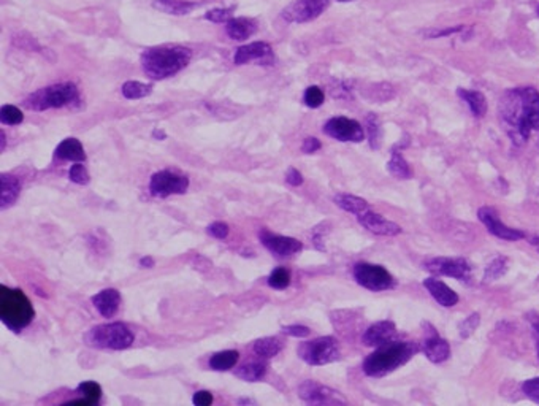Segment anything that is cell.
I'll return each instance as SVG.
<instances>
[{
  "instance_id": "cell-31",
  "label": "cell",
  "mask_w": 539,
  "mask_h": 406,
  "mask_svg": "<svg viewBox=\"0 0 539 406\" xmlns=\"http://www.w3.org/2000/svg\"><path fill=\"white\" fill-rule=\"evenodd\" d=\"M387 167H389V172L392 173L395 178L408 179L409 177H411V170H409L408 162L405 161L403 156H401L397 149L392 152V157H391L389 164H387Z\"/></svg>"
},
{
  "instance_id": "cell-26",
  "label": "cell",
  "mask_w": 539,
  "mask_h": 406,
  "mask_svg": "<svg viewBox=\"0 0 539 406\" xmlns=\"http://www.w3.org/2000/svg\"><path fill=\"white\" fill-rule=\"evenodd\" d=\"M153 6L168 14H188L197 9L198 4L188 2V0H154Z\"/></svg>"
},
{
  "instance_id": "cell-48",
  "label": "cell",
  "mask_w": 539,
  "mask_h": 406,
  "mask_svg": "<svg viewBox=\"0 0 539 406\" xmlns=\"http://www.w3.org/2000/svg\"><path fill=\"white\" fill-rule=\"evenodd\" d=\"M286 181L289 183L291 186H301L303 184V177H301V173L296 169H289L287 170V175H286Z\"/></svg>"
},
{
  "instance_id": "cell-15",
  "label": "cell",
  "mask_w": 539,
  "mask_h": 406,
  "mask_svg": "<svg viewBox=\"0 0 539 406\" xmlns=\"http://www.w3.org/2000/svg\"><path fill=\"white\" fill-rule=\"evenodd\" d=\"M258 237H261V242L265 248L278 257H289L303 249V244L296 238L271 234L268 230H262Z\"/></svg>"
},
{
  "instance_id": "cell-39",
  "label": "cell",
  "mask_w": 539,
  "mask_h": 406,
  "mask_svg": "<svg viewBox=\"0 0 539 406\" xmlns=\"http://www.w3.org/2000/svg\"><path fill=\"white\" fill-rule=\"evenodd\" d=\"M366 127H368V135H370V144L371 148H378L379 147V137H381V129H379V121L375 114H370L366 118Z\"/></svg>"
},
{
  "instance_id": "cell-36",
  "label": "cell",
  "mask_w": 539,
  "mask_h": 406,
  "mask_svg": "<svg viewBox=\"0 0 539 406\" xmlns=\"http://www.w3.org/2000/svg\"><path fill=\"white\" fill-rule=\"evenodd\" d=\"M479 324H480V316L478 313L470 315L468 317L465 319V321H462V322H460V325H458L460 337H462V338L471 337L473 333L476 332V329L479 327Z\"/></svg>"
},
{
  "instance_id": "cell-8",
  "label": "cell",
  "mask_w": 539,
  "mask_h": 406,
  "mask_svg": "<svg viewBox=\"0 0 539 406\" xmlns=\"http://www.w3.org/2000/svg\"><path fill=\"white\" fill-rule=\"evenodd\" d=\"M354 278L358 284L371 292H383L395 284L393 277L384 267L366 262H361L354 267Z\"/></svg>"
},
{
  "instance_id": "cell-42",
  "label": "cell",
  "mask_w": 539,
  "mask_h": 406,
  "mask_svg": "<svg viewBox=\"0 0 539 406\" xmlns=\"http://www.w3.org/2000/svg\"><path fill=\"white\" fill-rule=\"evenodd\" d=\"M233 9H214L205 14V19L211 23H228L232 19Z\"/></svg>"
},
{
  "instance_id": "cell-22",
  "label": "cell",
  "mask_w": 539,
  "mask_h": 406,
  "mask_svg": "<svg viewBox=\"0 0 539 406\" xmlns=\"http://www.w3.org/2000/svg\"><path fill=\"white\" fill-rule=\"evenodd\" d=\"M226 32L232 40H246L251 35H254L257 31V26L253 19L248 18H232L226 23Z\"/></svg>"
},
{
  "instance_id": "cell-47",
  "label": "cell",
  "mask_w": 539,
  "mask_h": 406,
  "mask_svg": "<svg viewBox=\"0 0 539 406\" xmlns=\"http://www.w3.org/2000/svg\"><path fill=\"white\" fill-rule=\"evenodd\" d=\"M321 147L322 144L318 139H314V137H308V139H305L303 144H301V151L306 152V154H313V152L321 149Z\"/></svg>"
},
{
  "instance_id": "cell-55",
  "label": "cell",
  "mask_w": 539,
  "mask_h": 406,
  "mask_svg": "<svg viewBox=\"0 0 539 406\" xmlns=\"http://www.w3.org/2000/svg\"><path fill=\"white\" fill-rule=\"evenodd\" d=\"M538 14H539V6H538Z\"/></svg>"
},
{
  "instance_id": "cell-27",
  "label": "cell",
  "mask_w": 539,
  "mask_h": 406,
  "mask_svg": "<svg viewBox=\"0 0 539 406\" xmlns=\"http://www.w3.org/2000/svg\"><path fill=\"white\" fill-rule=\"evenodd\" d=\"M457 94L466 102V105L470 107V110L473 112L474 116H478V118H483V116L487 113V100H485L483 92L458 89Z\"/></svg>"
},
{
  "instance_id": "cell-30",
  "label": "cell",
  "mask_w": 539,
  "mask_h": 406,
  "mask_svg": "<svg viewBox=\"0 0 539 406\" xmlns=\"http://www.w3.org/2000/svg\"><path fill=\"white\" fill-rule=\"evenodd\" d=\"M265 375H267V365L262 364V362H253V364L241 365L235 370L236 378L248 382L261 381Z\"/></svg>"
},
{
  "instance_id": "cell-33",
  "label": "cell",
  "mask_w": 539,
  "mask_h": 406,
  "mask_svg": "<svg viewBox=\"0 0 539 406\" xmlns=\"http://www.w3.org/2000/svg\"><path fill=\"white\" fill-rule=\"evenodd\" d=\"M506 272H508V259L503 257V256L495 257L492 262L487 265L484 278H485V281L500 279L503 274H506Z\"/></svg>"
},
{
  "instance_id": "cell-50",
  "label": "cell",
  "mask_w": 539,
  "mask_h": 406,
  "mask_svg": "<svg viewBox=\"0 0 539 406\" xmlns=\"http://www.w3.org/2000/svg\"><path fill=\"white\" fill-rule=\"evenodd\" d=\"M528 321L531 324V327H533V333L536 337V346H538V357H539V315H531L528 317Z\"/></svg>"
},
{
  "instance_id": "cell-1",
  "label": "cell",
  "mask_w": 539,
  "mask_h": 406,
  "mask_svg": "<svg viewBox=\"0 0 539 406\" xmlns=\"http://www.w3.org/2000/svg\"><path fill=\"white\" fill-rule=\"evenodd\" d=\"M500 119L515 144H525L533 130H539V92L533 88H515L500 100Z\"/></svg>"
},
{
  "instance_id": "cell-43",
  "label": "cell",
  "mask_w": 539,
  "mask_h": 406,
  "mask_svg": "<svg viewBox=\"0 0 539 406\" xmlns=\"http://www.w3.org/2000/svg\"><path fill=\"white\" fill-rule=\"evenodd\" d=\"M522 390H523V394L530 398V400L539 403V376L538 378H531L523 382Z\"/></svg>"
},
{
  "instance_id": "cell-52",
  "label": "cell",
  "mask_w": 539,
  "mask_h": 406,
  "mask_svg": "<svg viewBox=\"0 0 539 406\" xmlns=\"http://www.w3.org/2000/svg\"><path fill=\"white\" fill-rule=\"evenodd\" d=\"M99 402H96V400H91V398H80V400H74V402H70V405H83V406H88V405H97Z\"/></svg>"
},
{
  "instance_id": "cell-4",
  "label": "cell",
  "mask_w": 539,
  "mask_h": 406,
  "mask_svg": "<svg viewBox=\"0 0 539 406\" xmlns=\"http://www.w3.org/2000/svg\"><path fill=\"white\" fill-rule=\"evenodd\" d=\"M34 316L32 303L23 291L0 286V319L6 329L18 333L32 322Z\"/></svg>"
},
{
  "instance_id": "cell-53",
  "label": "cell",
  "mask_w": 539,
  "mask_h": 406,
  "mask_svg": "<svg viewBox=\"0 0 539 406\" xmlns=\"http://www.w3.org/2000/svg\"><path fill=\"white\" fill-rule=\"evenodd\" d=\"M153 137H154V139H159V140H165V137H167V135H165V134L162 132V130H159V129H156V130H154V132H153Z\"/></svg>"
},
{
  "instance_id": "cell-44",
  "label": "cell",
  "mask_w": 539,
  "mask_h": 406,
  "mask_svg": "<svg viewBox=\"0 0 539 406\" xmlns=\"http://www.w3.org/2000/svg\"><path fill=\"white\" fill-rule=\"evenodd\" d=\"M228 232L230 229L226 222H213L211 226L208 227V234L214 238H218V240H224V238H227Z\"/></svg>"
},
{
  "instance_id": "cell-11",
  "label": "cell",
  "mask_w": 539,
  "mask_h": 406,
  "mask_svg": "<svg viewBox=\"0 0 539 406\" xmlns=\"http://www.w3.org/2000/svg\"><path fill=\"white\" fill-rule=\"evenodd\" d=\"M328 0H297L283 11V18L287 23H308L327 10Z\"/></svg>"
},
{
  "instance_id": "cell-20",
  "label": "cell",
  "mask_w": 539,
  "mask_h": 406,
  "mask_svg": "<svg viewBox=\"0 0 539 406\" xmlns=\"http://www.w3.org/2000/svg\"><path fill=\"white\" fill-rule=\"evenodd\" d=\"M92 303L104 317H113L119 310L121 294L116 289H104V291L92 297Z\"/></svg>"
},
{
  "instance_id": "cell-35",
  "label": "cell",
  "mask_w": 539,
  "mask_h": 406,
  "mask_svg": "<svg viewBox=\"0 0 539 406\" xmlns=\"http://www.w3.org/2000/svg\"><path fill=\"white\" fill-rule=\"evenodd\" d=\"M24 119V114L21 113L19 108H16L14 105H5L2 107V122L4 124H9V126H18L23 122Z\"/></svg>"
},
{
  "instance_id": "cell-6",
  "label": "cell",
  "mask_w": 539,
  "mask_h": 406,
  "mask_svg": "<svg viewBox=\"0 0 539 406\" xmlns=\"http://www.w3.org/2000/svg\"><path fill=\"white\" fill-rule=\"evenodd\" d=\"M80 99L78 88L74 83H61L39 89L24 100V107L29 110L45 112L49 108H62L75 104Z\"/></svg>"
},
{
  "instance_id": "cell-3",
  "label": "cell",
  "mask_w": 539,
  "mask_h": 406,
  "mask_svg": "<svg viewBox=\"0 0 539 406\" xmlns=\"http://www.w3.org/2000/svg\"><path fill=\"white\" fill-rule=\"evenodd\" d=\"M415 352H418V346L414 343L389 342L381 345L375 352L365 359L363 372L373 378H381V376L389 375L393 370L405 365Z\"/></svg>"
},
{
  "instance_id": "cell-12",
  "label": "cell",
  "mask_w": 539,
  "mask_h": 406,
  "mask_svg": "<svg viewBox=\"0 0 539 406\" xmlns=\"http://www.w3.org/2000/svg\"><path fill=\"white\" fill-rule=\"evenodd\" d=\"M298 395L303 402L311 405H344L346 398L340 392L316 381H305L300 384Z\"/></svg>"
},
{
  "instance_id": "cell-40",
  "label": "cell",
  "mask_w": 539,
  "mask_h": 406,
  "mask_svg": "<svg viewBox=\"0 0 539 406\" xmlns=\"http://www.w3.org/2000/svg\"><path fill=\"white\" fill-rule=\"evenodd\" d=\"M69 177H70V179L74 181V183H76V184H88V183H89V179H91V178H89L88 170H86V167L81 165L80 162L75 164V165H71Z\"/></svg>"
},
{
  "instance_id": "cell-28",
  "label": "cell",
  "mask_w": 539,
  "mask_h": 406,
  "mask_svg": "<svg viewBox=\"0 0 539 406\" xmlns=\"http://www.w3.org/2000/svg\"><path fill=\"white\" fill-rule=\"evenodd\" d=\"M283 342L276 337H265L254 343V352L262 359H271L281 352Z\"/></svg>"
},
{
  "instance_id": "cell-7",
  "label": "cell",
  "mask_w": 539,
  "mask_h": 406,
  "mask_svg": "<svg viewBox=\"0 0 539 406\" xmlns=\"http://www.w3.org/2000/svg\"><path fill=\"white\" fill-rule=\"evenodd\" d=\"M300 359L308 365H327L340 359V343L333 337H321L301 343L298 347Z\"/></svg>"
},
{
  "instance_id": "cell-24",
  "label": "cell",
  "mask_w": 539,
  "mask_h": 406,
  "mask_svg": "<svg viewBox=\"0 0 539 406\" xmlns=\"http://www.w3.org/2000/svg\"><path fill=\"white\" fill-rule=\"evenodd\" d=\"M2 181V192H0V203H2V209L10 208L14 202H16L18 195L21 192V183L18 178L11 175H2L0 178Z\"/></svg>"
},
{
  "instance_id": "cell-49",
  "label": "cell",
  "mask_w": 539,
  "mask_h": 406,
  "mask_svg": "<svg viewBox=\"0 0 539 406\" xmlns=\"http://www.w3.org/2000/svg\"><path fill=\"white\" fill-rule=\"evenodd\" d=\"M321 229H322V226L316 227L314 235H313V242H314L316 248H318L319 251H326V246H323V234H322Z\"/></svg>"
},
{
  "instance_id": "cell-38",
  "label": "cell",
  "mask_w": 539,
  "mask_h": 406,
  "mask_svg": "<svg viewBox=\"0 0 539 406\" xmlns=\"http://www.w3.org/2000/svg\"><path fill=\"white\" fill-rule=\"evenodd\" d=\"M76 390L80 394H83L86 398H91V400H96V402H99L100 397H102V387H100L94 381L81 382Z\"/></svg>"
},
{
  "instance_id": "cell-41",
  "label": "cell",
  "mask_w": 539,
  "mask_h": 406,
  "mask_svg": "<svg viewBox=\"0 0 539 406\" xmlns=\"http://www.w3.org/2000/svg\"><path fill=\"white\" fill-rule=\"evenodd\" d=\"M463 26H455V27H449V29H428V31H423L422 35L425 39H441V37H449L452 34H458L463 31Z\"/></svg>"
},
{
  "instance_id": "cell-51",
  "label": "cell",
  "mask_w": 539,
  "mask_h": 406,
  "mask_svg": "<svg viewBox=\"0 0 539 406\" xmlns=\"http://www.w3.org/2000/svg\"><path fill=\"white\" fill-rule=\"evenodd\" d=\"M140 267H143V268H153L154 267V259L149 257V256L141 257L140 259Z\"/></svg>"
},
{
  "instance_id": "cell-10",
  "label": "cell",
  "mask_w": 539,
  "mask_h": 406,
  "mask_svg": "<svg viewBox=\"0 0 539 406\" xmlns=\"http://www.w3.org/2000/svg\"><path fill=\"white\" fill-rule=\"evenodd\" d=\"M425 268L433 274L468 281L471 277V265L462 257H435L425 262Z\"/></svg>"
},
{
  "instance_id": "cell-23",
  "label": "cell",
  "mask_w": 539,
  "mask_h": 406,
  "mask_svg": "<svg viewBox=\"0 0 539 406\" xmlns=\"http://www.w3.org/2000/svg\"><path fill=\"white\" fill-rule=\"evenodd\" d=\"M56 156L62 161H74V162H84L86 152L80 140L67 139L61 142L59 147L56 148Z\"/></svg>"
},
{
  "instance_id": "cell-21",
  "label": "cell",
  "mask_w": 539,
  "mask_h": 406,
  "mask_svg": "<svg viewBox=\"0 0 539 406\" xmlns=\"http://www.w3.org/2000/svg\"><path fill=\"white\" fill-rule=\"evenodd\" d=\"M423 286L427 287V291L431 294V297H433L438 303L441 304V307L450 308L458 303V295L440 279L428 278L423 281Z\"/></svg>"
},
{
  "instance_id": "cell-9",
  "label": "cell",
  "mask_w": 539,
  "mask_h": 406,
  "mask_svg": "<svg viewBox=\"0 0 539 406\" xmlns=\"http://www.w3.org/2000/svg\"><path fill=\"white\" fill-rule=\"evenodd\" d=\"M189 187V179L178 175L175 172L170 170H162L157 172L153 175L149 181V191L154 197L165 199L170 197V195H176V194H184L188 191Z\"/></svg>"
},
{
  "instance_id": "cell-18",
  "label": "cell",
  "mask_w": 539,
  "mask_h": 406,
  "mask_svg": "<svg viewBox=\"0 0 539 406\" xmlns=\"http://www.w3.org/2000/svg\"><path fill=\"white\" fill-rule=\"evenodd\" d=\"M422 351L427 355V359L433 364H441V362L448 360L450 355V346L449 343L438 335L433 327H430V333L425 337L422 343Z\"/></svg>"
},
{
  "instance_id": "cell-5",
  "label": "cell",
  "mask_w": 539,
  "mask_h": 406,
  "mask_svg": "<svg viewBox=\"0 0 539 406\" xmlns=\"http://www.w3.org/2000/svg\"><path fill=\"white\" fill-rule=\"evenodd\" d=\"M84 342L91 347L97 350H113L121 351L131 347L135 342L134 332L122 322L100 324L92 327L84 335Z\"/></svg>"
},
{
  "instance_id": "cell-37",
  "label": "cell",
  "mask_w": 539,
  "mask_h": 406,
  "mask_svg": "<svg viewBox=\"0 0 539 406\" xmlns=\"http://www.w3.org/2000/svg\"><path fill=\"white\" fill-rule=\"evenodd\" d=\"M323 99H326V96H323V91L319 86H310V88L305 91L303 100L310 108H319L323 104Z\"/></svg>"
},
{
  "instance_id": "cell-34",
  "label": "cell",
  "mask_w": 539,
  "mask_h": 406,
  "mask_svg": "<svg viewBox=\"0 0 539 406\" xmlns=\"http://www.w3.org/2000/svg\"><path fill=\"white\" fill-rule=\"evenodd\" d=\"M268 284L273 289H279V291H281V289H286L291 284L289 270H286V268H276V270L270 274Z\"/></svg>"
},
{
  "instance_id": "cell-2",
  "label": "cell",
  "mask_w": 539,
  "mask_h": 406,
  "mask_svg": "<svg viewBox=\"0 0 539 406\" xmlns=\"http://www.w3.org/2000/svg\"><path fill=\"white\" fill-rule=\"evenodd\" d=\"M191 57V49L183 46L149 48L141 54V67L149 78L165 79L179 74Z\"/></svg>"
},
{
  "instance_id": "cell-46",
  "label": "cell",
  "mask_w": 539,
  "mask_h": 406,
  "mask_svg": "<svg viewBox=\"0 0 539 406\" xmlns=\"http://www.w3.org/2000/svg\"><path fill=\"white\" fill-rule=\"evenodd\" d=\"M214 398L211 392H208V390H198V392H196L192 397L193 405H197V406H210Z\"/></svg>"
},
{
  "instance_id": "cell-32",
  "label": "cell",
  "mask_w": 539,
  "mask_h": 406,
  "mask_svg": "<svg viewBox=\"0 0 539 406\" xmlns=\"http://www.w3.org/2000/svg\"><path fill=\"white\" fill-rule=\"evenodd\" d=\"M121 91H122V96H124L126 99L135 100V99H143L149 96L151 91H153V86L143 84L140 81H127L124 83V86H122Z\"/></svg>"
},
{
  "instance_id": "cell-14",
  "label": "cell",
  "mask_w": 539,
  "mask_h": 406,
  "mask_svg": "<svg viewBox=\"0 0 539 406\" xmlns=\"http://www.w3.org/2000/svg\"><path fill=\"white\" fill-rule=\"evenodd\" d=\"M478 216H479L480 222H483L484 226L487 227V230L497 238H501V240L519 242V240H523V238L527 237L525 232H522L519 229L508 227L506 224H503L501 219L498 217V213L495 212L493 208H488V207L480 208Z\"/></svg>"
},
{
  "instance_id": "cell-25",
  "label": "cell",
  "mask_w": 539,
  "mask_h": 406,
  "mask_svg": "<svg viewBox=\"0 0 539 406\" xmlns=\"http://www.w3.org/2000/svg\"><path fill=\"white\" fill-rule=\"evenodd\" d=\"M335 203L341 209H344V212L352 213V214H356V216L362 214L365 212H368V209H370L366 200H363L361 197H356V195H351V194H338V195H335Z\"/></svg>"
},
{
  "instance_id": "cell-29",
  "label": "cell",
  "mask_w": 539,
  "mask_h": 406,
  "mask_svg": "<svg viewBox=\"0 0 539 406\" xmlns=\"http://www.w3.org/2000/svg\"><path fill=\"white\" fill-rule=\"evenodd\" d=\"M238 359H240L238 351H233V350L216 352L210 359V368L216 370V372H227V370L233 368L236 365Z\"/></svg>"
},
{
  "instance_id": "cell-16",
  "label": "cell",
  "mask_w": 539,
  "mask_h": 406,
  "mask_svg": "<svg viewBox=\"0 0 539 406\" xmlns=\"http://www.w3.org/2000/svg\"><path fill=\"white\" fill-rule=\"evenodd\" d=\"M233 61L236 65L249 64L254 61L262 62V64H271L273 61L271 46L268 45V43H263V41L249 43V45H244L236 49Z\"/></svg>"
},
{
  "instance_id": "cell-19",
  "label": "cell",
  "mask_w": 539,
  "mask_h": 406,
  "mask_svg": "<svg viewBox=\"0 0 539 406\" xmlns=\"http://www.w3.org/2000/svg\"><path fill=\"white\" fill-rule=\"evenodd\" d=\"M397 335V325L392 321H381L373 324L371 327L365 332L363 343L366 346H381L393 340Z\"/></svg>"
},
{
  "instance_id": "cell-45",
  "label": "cell",
  "mask_w": 539,
  "mask_h": 406,
  "mask_svg": "<svg viewBox=\"0 0 539 406\" xmlns=\"http://www.w3.org/2000/svg\"><path fill=\"white\" fill-rule=\"evenodd\" d=\"M283 332L286 333V335H291V337H296V338H305L310 335V329L305 327V325H284L283 327Z\"/></svg>"
},
{
  "instance_id": "cell-54",
  "label": "cell",
  "mask_w": 539,
  "mask_h": 406,
  "mask_svg": "<svg viewBox=\"0 0 539 406\" xmlns=\"http://www.w3.org/2000/svg\"><path fill=\"white\" fill-rule=\"evenodd\" d=\"M338 2H351V0H338Z\"/></svg>"
},
{
  "instance_id": "cell-17",
  "label": "cell",
  "mask_w": 539,
  "mask_h": 406,
  "mask_svg": "<svg viewBox=\"0 0 539 406\" xmlns=\"http://www.w3.org/2000/svg\"><path fill=\"white\" fill-rule=\"evenodd\" d=\"M357 219L366 230H370L371 234L383 235V237H395L401 234V227L398 226V224L384 219L383 216L371 212V209L358 214Z\"/></svg>"
},
{
  "instance_id": "cell-13",
  "label": "cell",
  "mask_w": 539,
  "mask_h": 406,
  "mask_svg": "<svg viewBox=\"0 0 539 406\" xmlns=\"http://www.w3.org/2000/svg\"><path fill=\"white\" fill-rule=\"evenodd\" d=\"M323 132L338 142L361 143L365 139L362 126L358 124L357 121L343 118V116H338V118H332L327 121V124L323 126Z\"/></svg>"
}]
</instances>
